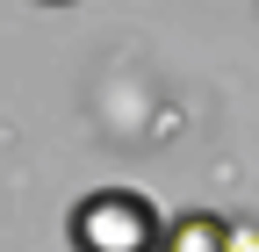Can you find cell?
Returning a JSON list of instances; mask_svg holds the SVG:
<instances>
[{"instance_id":"cell-4","label":"cell","mask_w":259,"mask_h":252,"mask_svg":"<svg viewBox=\"0 0 259 252\" xmlns=\"http://www.w3.org/2000/svg\"><path fill=\"white\" fill-rule=\"evenodd\" d=\"M36 8H72V0H36Z\"/></svg>"},{"instance_id":"cell-3","label":"cell","mask_w":259,"mask_h":252,"mask_svg":"<svg viewBox=\"0 0 259 252\" xmlns=\"http://www.w3.org/2000/svg\"><path fill=\"white\" fill-rule=\"evenodd\" d=\"M231 252H259V216H231Z\"/></svg>"},{"instance_id":"cell-1","label":"cell","mask_w":259,"mask_h":252,"mask_svg":"<svg viewBox=\"0 0 259 252\" xmlns=\"http://www.w3.org/2000/svg\"><path fill=\"white\" fill-rule=\"evenodd\" d=\"M65 238H72V252H158L166 245V209L144 187H94V195L72 202Z\"/></svg>"},{"instance_id":"cell-2","label":"cell","mask_w":259,"mask_h":252,"mask_svg":"<svg viewBox=\"0 0 259 252\" xmlns=\"http://www.w3.org/2000/svg\"><path fill=\"white\" fill-rule=\"evenodd\" d=\"M158 252H231V216L180 209V216H166V245Z\"/></svg>"}]
</instances>
